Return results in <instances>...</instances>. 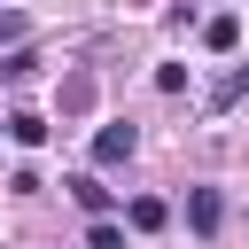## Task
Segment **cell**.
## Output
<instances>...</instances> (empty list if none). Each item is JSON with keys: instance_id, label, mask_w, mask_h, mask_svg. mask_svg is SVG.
I'll return each mask as SVG.
<instances>
[{"instance_id": "cell-12", "label": "cell", "mask_w": 249, "mask_h": 249, "mask_svg": "<svg viewBox=\"0 0 249 249\" xmlns=\"http://www.w3.org/2000/svg\"><path fill=\"white\" fill-rule=\"evenodd\" d=\"M0 8H8V0H0Z\"/></svg>"}, {"instance_id": "cell-4", "label": "cell", "mask_w": 249, "mask_h": 249, "mask_svg": "<svg viewBox=\"0 0 249 249\" xmlns=\"http://www.w3.org/2000/svg\"><path fill=\"white\" fill-rule=\"evenodd\" d=\"M8 140H16V148H39V140H47V117L16 109V117H8Z\"/></svg>"}, {"instance_id": "cell-8", "label": "cell", "mask_w": 249, "mask_h": 249, "mask_svg": "<svg viewBox=\"0 0 249 249\" xmlns=\"http://www.w3.org/2000/svg\"><path fill=\"white\" fill-rule=\"evenodd\" d=\"M31 62H39V54H31V47H8V54H0V78H8V86H16V78H31Z\"/></svg>"}, {"instance_id": "cell-7", "label": "cell", "mask_w": 249, "mask_h": 249, "mask_svg": "<svg viewBox=\"0 0 249 249\" xmlns=\"http://www.w3.org/2000/svg\"><path fill=\"white\" fill-rule=\"evenodd\" d=\"M70 195H78V210H93V218H101V210H109V187H101V179H86V171H78V179H70Z\"/></svg>"}, {"instance_id": "cell-1", "label": "cell", "mask_w": 249, "mask_h": 249, "mask_svg": "<svg viewBox=\"0 0 249 249\" xmlns=\"http://www.w3.org/2000/svg\"><path fill=\"white\" fill-rule=\"evenodd\" d=\"M132 148H140V132H132V124H101V132H93V163H124Z\"/></svg>"}, {"instance_id": "cell-5", "label": "cell", "mask_w": 249, "mask_h": 249, "mask_svg": "<svg viewBox=\"0 0 249 249\" xmlns=\"http://www.w3.org/2000/svg\"><path fill=\"white\" fill-rule=\"evenodd\" d=\"M124 218H132V233H156V226H163L171 210H163L156 195H132V210H124Z\"/></svg>"}, {"instance_id": "cell-10", "label": "cell", "mask_w": 249, "mask_h": 249, "mask_svg": "<svg viewBox=\"0 0 249 249\" xmlns=\"http://www.w3.org/2000/svg\"><path fill=\"white\" fill-rule=\"evenodd\" d=\"M86 249H124V233H117L109 218H93V233H86Z\"/></svg>"}, {"instance_id": "cell-9", "label": "cell", "mask_w": 249, "mask_h": 249, "mask_svg": "<svg viewBox=\"0 0 249 249\" xmlns=\"http://www.w3.org/2000/svg\"><path fill=\"white\" fill-rule=\"evenodd\" d=\"M86 101H93V78H86V70H78V78H70V86H62V109H70V117H78V109H86Z\"/></svg>"}, {"instance_id": "cell-11", "label": "cell", "mask_w": 249, "mask_h": 249, "mask_svg": "<svg viewBox=\"0 0 249 249\" xmlns=\"http://www.w3.org/2000/svg\"><path fill=\"white\" fill-rule=\"evenodd\" d=\"M23 31H31V23H23L16 8H0V47H23Z\"/></svg>"}, {"instance_id": "cell-3", "label": "cell", "mask_w": 249, "mask_h": 249, "mask_svg": "<svg viewBox=\"0 0 249 249\" xmlns=\"http://www.w3.org/2000/svg\"><path fill=\"white\" fill-rule=\"evenodd\" d=\"M202 47H210V54H233V47H241V16H210V23H202Z\"/></svg>"}, {"instance_id": "cell-2", "label": "cell", "mask_w": 249, "mask_h": 249, "mask_svg": "<svg viewBox=\"0 0 249 249\" xmlns=\"http://www.w3.org/2000/svg\"><path fill=\"white\" fill-rule=\"evenodd\" d=\"M187 218H195V233H218V218H226L218 187H195V195H187Z\"/></svg>"}, {"instance_id": "cell-6", "label": "cell", "mask_w": 249, "mask_h": 249, "mask_svg": "<svg viewBox=\"0 0 249 249\" xmlns=\"http://www.w3.org/2000/svg\"><path fill=\"white\" fill-rule=\"evenodd\" d=\"M241 93H249V62H241V70H226V78L210 86V109H233Z\"/></svg>"}]
</instances>
